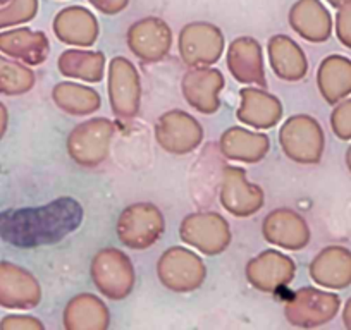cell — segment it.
<instances>
[{"mask_svg":"<svg viewBox=\"0 0 351 330\" xmlns=\"http://www.w3.org/2000/svg\"><path fill=\"white\" fill-rule=\"evenodd\" d=\"M317 86L329 103H336L351 92V62L344 57L330 55L320 62Z\"/></svg>","mask_w":351,"mask_h":330,"instance_id":"obj_30","label":"cell"},{"mask_svg":"<svg viewBox=\"0 0 351 330\" xmlns=\"http://www.w3.org/2000/svg\"><path fill=\"white\" fill-rule=\"evenodd\" d=\"M9 127V110L4 103L0 102V141L4 140L5 133Z\"/></svg>","mask_w":351,"mask_h":330,"instance_id":"obj_37","label":"cell"},{"mask_svg":"<svg viewBox=\"0 0 351 330\" xmlns=\"http://www.w3.org/2000/svg\"><path fill=\"white\" fill-rule=\"evenodd\" d=\"M36 85V74L26 64L0 53V95L21 97Z\"/></svg>","mask_w":351,"mask_h":330,"instance_id":"obj_31","label":"cell"},{"mask_svg":"<svg viewBox=\"0 0 351 330\" xmlns=\"http://www.w3.org/2000/svg\"><path fill=\"white\" fill-rule=\"evenodd\" d=\"M310 277L320 288H346L351 282V253L339 246L324 248L310 264Z\"/></svg>","mask_w":351,"mask_h":330,"instance_id":"obj_26","label":"cell"},{"mask_svg":"<svg viewBox=\"0 0 351 330\" xmlns=\"http://www.w3.org/2000/svg\"><path fill=\"white\" fill-rule=\"evenodd\" d=\"M0 330H45V325L33 315H5Z\"/></svg>","mask_w":351,"mask_h":330,"instance_id":"obj_34","label":"cell"},{"mask_svg":"<svg viewBox=\"0 0 351 330\" xmlns=\"http://www.w3.org/2000/svg\"><path fill=\"white\" fill-rule=\"evenodd\" d=\"M52 100L57 109L74 117L92 116L102 107V97L93 86L74 81L57 83L52 88Z\"/></svg>","mask_w":351,"mask_h":330,"instance_id":"obj_28","label":"cell"},{"mask_svg":"<svg viewBox=\"0 0 351 330\" xmlns=\"http://www.w3.org/2000/svg\"><path fill=\"white\" fill-rule=\"evenodd\" d=\"M107 97L114 116L133 120L141 107V77L128 57H112L107 67Z\"/></svg>","mask_w":351,"mask_h":330,"instance_id":"obj_8","label":"cell"},{"mask_svg":"<svg viewBox=\"0 0 351 330\" xmlns=\"http://www.w3.org/2000/svg\"><path fill=\"white\" fill-rule=\"evenodd\" d=\"M116 124L107 117H93L73 127L66 140L71 160L84 169H95L109 158Z\"/></svg>","mask_w":351,"mask_h":330,"instance_id":"obj_3","label":"cell"},{"mask_svg":"<svg viewBox=\"0 0 351 330\" xmlns=\"http://www.w3.org/2000/svg\"><path fill=\"white\" fill-rule=\"evenodd\" d=\"M52 29L60 43L88 49L100 35L99 19L83 5H69L60 9L52 21Z\"/></svg>","mask_w":351,"mask_h":330,"instance_id":"obj_20","label":"cell"},{"mask_svg":"<svg viewBox=\"0 0 351 330\" xmlns=\"http://www.w3.org/2000/svg\"><path fill=\"white\" fill-rule=\"evenodd\" d=\"M180 238L205 257L224 253L232 242V231L226 217L217 212L202 210L186 215L180 225Z\"/></svg>","mask_w":351,"mask_h":330,"instance_id":"obj_7","label":"cell"},{"mask_svg":"<svg viewBox=\"0 0 351 330\" xmlns=\"http://www.w3.org/2000/svg\"><path fill=\"white\" fill-rule=\"evenodd\" d=\"M271 69L286 83L302 81L308 73V60L302 47L288 35H274L267 42Z\"/></svg>","mask_w":351,"mask_h":330,"instance_id":"obj_23","label":"cell"},{"mask_svg":"<svg viewBox=\"0 0 351 330\" xmlns=\"http://www.w3.org/2000/svg\"><path fill=\"white\" fill-rule=\"evenodd\" d=\"M226 64L231 76L241 85L267 88L262 45L252 36H238L232 40L226 53Z\"/></svg>","mask_w":351,"mask_h":330,"instance_id":"obj_19","label":"cell"},{"mask_svg":"<svg viewBox=\"0 0 351 330\" xmlns=\"http://www.w3.org/2000/svg\"><path fill=\"white\" fill-rule=\"evenodd\" d=\"M83 217V207L71 196L42 207L9 208L0 212V239L21 250L57 244L81 227Z\"/></svg>","mask_w":351,"mask_h":330,"instance_id":"obj_1","label":"cell"},{"mask_svg":"<svg viewBox=\"0 0 351 330\" xmlns=\"http://www.w3.org/2000/svg\"><path fill=\"white\" fill-rule=\"evenodd\" d=\"M66 330H107L110 312L102 298L92 292H81L69 299L62 313Z\"/></svg>","mask_w":351,"mask_h":330,"instance_id":"obj_24","label":"cell"},{"mask_svg":"<svg viewBox=\"0 0 351 330\" xmlns=\"http://www.w3.org/2000/svg\"><path fill=\"white\" fill-rule=\"evenodd\" d=\"M217 147L226 160L253 165L267 157L271 151V138L243 126H232L221 134Z\"/></svg>","mask_w":351,"mask_h":330,"instance_id":"obj_22","label":"cell"},{"mask_svg":"<svg viewBox=\"0 0 351 330\" xmlns=\"http://www.w3.org/2000/svg\"><path fill=\"white\" fill-rule=\"evenodd\" d=\"M339 309V298L315 288H302L293 292L285 305V316L300 329H315L330 322Z\"/></svg>","mask_w":351,"mask_h":330,"instance_id":"obj_12","label":"cell"},{"mask_svg":"<svg viewBox=\"0 0 351 330\" xmlns=\"http://www.w3.org/2000/svg\"><path fill=\"white\" fill-rule=\"evenodd\" d=\"M155 141L169 155L184 157L198 150L204 143L205 131L197 117L181 109L162 114L154 127Z\"/></svg>","mask_w":351,"mask_h":330,"instance_id":"obj_9","label":"cell"},{"mask_svg":"<svg viewBox=\"0 0 351 330\" xmlns=\"http://www.w3.org/2000/svg\"><path fill=\"white\" fill-rule=\"evenodd\" d=\"M296 274V265L291 257L281 250H265L246 264L245 275L253 289L265 294H274L279 289L288 288Z\"/></svg>","mask_w":351,"mask_h":330,"instance_id":"obj_14","label":"cell"},{"mask_svg":"<svg viewBox=\"0 0 351 330\" xmlns=\"http://www.w3.org/2000/svg\"><path fill=\"white\" fill-rule=\"evenodd\" d=\"M332 129L341 140H350L351 138V100L337 107L330 116Z\"/></svg>","mask_w":351,"mask_h":330,"instance_id":"obj_33","label":"cell"},{"mask_svg":"<svg viewBox=\"0 0 351 330\" xmlns=\"http://www.w3.org/2000/svg\"><path fill=\"white\" fill-rule=\"evenodd\" d=\"M343 2H344V0H329V4L336 5V8H337V5H341V4H343Z\"/></svg>","mask_w":351,"mask_h":330,"instance_id":"obj_38","label":"cell"},{"mask_svg":"<svg viewBox=\"0 0 351 330\" xmlns=\"http://www.w3.org/2000/svg\"><path fill=\"white\" fill-rule=\"evenodd\" d=\"M116 232L121 244L130 250H148L164 236V214L157 205L148 203V201L133 203L121 212Z\"/></svg>","mask_w":351,"mask_h":330,"instance_id":"obj_5","label":"cell"},{"mask_svg":"<svg viewBox=\"0 0 351 330\" xmlns=\"http://www.w3.org/2000/svg\"><path fill=\"white\" fill-rule=\"evenodd\" d=\"M126 42L131 53L141 62L157 64L171 53L174 35L164 19L148 16L138 19L128 28Z\"/></svg>","mask_w":351,"mask_h":330,"instance_id":"obj_13","label":"cell"},{"mask_svg":"<svg viewBox=\"0 0 351 330\" xmlns=\"http://www.w3.org/2000/svg\"><path fill=\"white\" fill-rule=\"evenodd\" d=\"M40 0H9L0 8V29L25 26L36 18Z\"/></svg>","mask_w":351,"mask_h":330,"instance_id":"obj_32","label":"cell"},{"mask_svg":"<svg viewBox=\"0 0 351 330\" xmlns=\"http://www.w3.org/2000/svg\"><path fill=\"white\" fill-rule=\"evenodd\" d=\"M157 277L167 291L178 294L195 292L207 281L204 258L184 246H171L157 262Z\"/></svg>","mask_w":351,"mask_h":330,"instance_id":"obj_4","label":"cell"},{"mask_svg":"<svg viewBox=\"0 0 351 330\" xmlns=\"http://www.w3.org/2000/svg\"><path fill=\"white\" fill-rule=\"evenodd\" d=\"M8 2H9V0H0V8H2V5L8 4Z\"/></svg>","mask_w":351,"mask_h":330,"instance_id":"obj_39","label":"cell"},{"mask_svg":"<svg viewBox=\"0 0 351 330\" xmlns=\"http://www.w3.org/2000/svg\"><path fill=\"white\" fill-rule=\"evenodd\" d=\"M289 28L310 43H324L330 36V14L320 0H296L288 14Z\"/></svg>","mask_w":351,"mask_h":330,"instance_id":"obj_25","label":"cell"},{"mask_svg":"<svg viewBox=\"0 0 351 330\" xmlns=\"http://www.w3.org/2000/svg\"><path fill=\"white\" fill-rule=\"evenodd\" d=\"M224 74L214 66L188 67L181 79V93L188 105L204 116H214L221 109Z\"/></svg>","mask_w":351,"mask_h":330,"instance_id":"obj_15","label":"cell"},{"mask_svg":"<svg viewBox=\"0 0 351 330\" xmlns=\"http://www.w3.org/2000/svg\"><path fill=\"white\" fill-rule=\"evenodd\" d=\"M88 4L93 5V9L100 14L116 16L130 5V0H88Z\"/></svg>","mask_w":351,"mask_h":330,"instance_id":"obj_35","label":"cell"},{"mask_svg":"<svg viewBox=\"0 0 351 330\" xmlns=\"http://www.w3.org/2000/svg\"><path fill=\"white\" fill-rule=\"evenodd\" d=\"M337 36L344 45L351 49V4L344 5L337 14Z\"/></svg>","mask_w":351,"mask_h":330,"instance_id":"obj_36","label":"cell"},{"mask_svg":"<svg viewBox=\"0 0 351 330\" xmlns=\"http://www.w3.org/2000/svg\"><path fill=\"white\" fill-rule=\"evenodd\" d=\"M107 57L99 50L69 49L57 59V69L67 79L83 81L90 85L102 83L106 77Z\"/></svg>","mask_w":351,"mask_h":330,"instance_id":"obj_27","label":"cell"},{"mask_svg":"<svg viewBox=\"0 0 351 330\" xmlns=\"http://www.w3.org/2000/svg\"><path fill=\"white\" fill-rule=\"evenodd\" d=\"M263 239L274 248L300 251L310 242V227L305 218L293 208H276L262 222Z\"/></svg>","mask_w":351,"mask_h":330,"instance_id":"obj_17","label":"cell"},{"mask_svg":"<svg viewBox=\"0 0 351 330\" xmlns=\"http://www.w3.org/2000/svg\"><path fill=\"white\" fill-rule=\"evenodd\" d=\"M279 147L291 162L300 165H315L322 158L324 131L319 120L306 114L288 117L279 129Z\"/></svg>","mask_w":351,"mask_h":330,"instance_id":"obj_6","label":"cell"},{"mask_svg":"<svg viewBox=\"0 0 351 330\" xmlns=\"http://www.w3.org/2000/svg\"><path fill=\"white\" fill-rule=\"evenodd\" d=\"M42 301L38 279L18 264L0 262V306L5 309H33Z\"/></svg>","mask_w":351,"mask_h":330,"instance_id":"obj_16","label":"cell"},{"mask_svg":"<svg viewBox=\"0 0 351 330\" xmlns=\"http://www.w3.org/2000/svg\"><path fill=\"white\" fill-rule=\"evenodd\" d=\"M224 49V35L212 23H188L178 35V52L188 67L214 66L221 60Z\"/></svg>","mask_w":351,"mask_h":330,"instance_id":"obj_10","label":"cell"},{"mask_svg":"<svg viewBox=\"0 0 351 330\" xmlns=\"http://www.w3.org/2000/svg\"><path fill=\"white\" fill-rule=\"evenodd\" d=\"M214 144H207L204 153L200 155L197 162H195V169L191 174V191H193V198L200 194L198 205H207L208 198L214 193H217L219 186H221V176L222 169L226 165V158L222 157L221 151L212 150Z\"/></svg>","mask_w":351,"mask_h":330,"instance_id":"obj_29","label":"cell"},{"mask_svg":"<svg viewBox=\"0 0 351 330\" xmlns=\"http://www.w3.org/2000/svg\"><path fill=\"white\" fill-rule=\"evenodd\" d=\"M285 116L282 102L265 88L245 86L239 92V107L236 119L253 129H272L278 126Z\"/></svg>","mask_w":351,"mask_h":330,"instance_id":"obj_18","label":"cell"},{"mask_svg":"<svg viewBox=\"0 0 351 330\" xmlns=\"http://www.w3.org/2000/svg\"><path fill=\"white\" fill-rule=\"evenodd\" d=\"M90 275L97 291L110 301H123L136 285V270L124 251L107 246L97 251L90 265Z\"/></svg>","mask_w":351,"mask_h":330,"instance_id":"obj_2","label":"cell"},{"mask_svg":"<svg viewBox=\"0 0 351 330\" xmlns=\"http://www.w3.org/2000/svg\"><path fill=\"white\" fill-rule=\"evenodd\" d=\"M219 203L236 218L253 217L262 210L265 193L258 184L248 179L243 167L226 164L219 186Z\"/></svg>","mask_w":351,"mask_h":330,"instance_id":"obj_11","label":"cell"},{"mask_svg":"<svg viewBox=\"0 0 351 330\" xmlns=\"http://www.w3.org/2000/svg\"><path fill=\"white\" fill-rule=\"evenodd\" d=\"M0 53L29 67L42 66L50 55V40L43 31L28 26L0 29Z\"/></svg>","mask_w":351,"mask_h":330,"instance_id":"obj_21","label":"cell"}]
</instances>
